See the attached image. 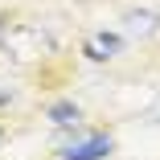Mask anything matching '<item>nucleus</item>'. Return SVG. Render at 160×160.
<instances>
[{"instance_id":"obj_3","label":"nucleus","mask_w":160,"mask_h":160,"mask_svg":"<svg viewBox=\"0 0 160 160\" xmlns=\"http://www.w3.org/2000/svg\"><path fill=\"white\" fill-rule=\"evenodd\" d=\"M86 49H90V58H111V53L119 49V37H115V33H99Z\"/></svg>"},{"instance_id":"obj_2","label":"nucleus","mask_w":160,"mask_h":160,"mask_svg":"<svg viewBox=\"0 0 160 160\" xmlns=\"http://www.w3.org/2000/svg\"><path fill=\"white\" fill-rule=\"evenodd\" d=\"M49 119H53L58 127H74L82 115H78V107H74V103H53V107H49Z\"/></svg>"},{"instance_id":"obj_1","label":"nucleus","mask_w":160,"mask_h":160,"mask_svg":"<svg viewBox=\"0 0 160 160\" xmlns=\"http://www.w3.org/2000/svg\"><path fill=\"white\" fill-rule=\"evenodd\" d=\"M111 152V136H90V140H82L78 148H70L62 160H103Z\"/></svg>"}]
</instances>
